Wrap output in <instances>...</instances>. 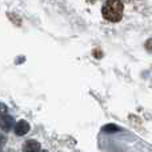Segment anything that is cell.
Masks as SVG:
<instances>
[{
  "mask_svg": "<svg viewBox=\"0 0 152 152\" xmlns=\"http://www.w3.org/2000/svg\"><path fill=\"white\" fill-rule=\"evenodd\" d=\"M123 11H124V5L121 3V0H107L103 5V18L108 21H120L123 18Z\"/></svg>",
  "mask_w": 152,
  "mask_h": 152,
  "instance_id": "6da1fadb",
  "label": "cell"
},
{
  "mask_svg": "<svg viewBox=\"0 0 152 152\" xmlns=\"http://www.w3.org/2000/svg\"><path fill=\"white\" fill-rule=\"evenodd\" d=\"M13 131H15V134L18 136H24L29 131V124L26 120H20L13 126Z\"/></svg>",
  "mask_w": 152,
  "mask_h": 152,
  "instance_id": "7a4b0ae2",
  "label": "cell"
},
{
  "mask_svg": "<svg viewBox=\"0 0 152 152\" xmlns=\"http://www.w3.org/2000/svg\"><path fill=\"white\" fill-rule=\"evenodd\" d=\"M13 127V118L12 116H8V115H4L1 119H0V128L3 131H10L11 128Z\"/></svg>",
  "mask_w": 152,
  "mask_h": 152,
  "instance_id": "3957f363",
  "label": "cell"
},
{
  "mask_svg": "<svg viewBox=\"0 0 152 152\" xmlns=\"http://www.w3.org/2000/svg\"><path fill=\"white\" fill-rule=\"evenodd\" d=\"M40 148V144L35 140H28L26 144L23 145V150L24 151H28V152H34V151H37Z\"/></svg>",
  "mask_w": 152,
  "mask_h": 152,
  "instance_id": "277c9868",
  "label": "cell"
},
{
  "mask_svg": "<svg viewBox=\"0 0 152 152\" xmlns=\"http://www.w3.org/2000/svg\"><path fill=\"white\" fill-rule=\"evenodd\" d=\"M103 131H104V132H116V131H119V128H118L116 126L108 124V126H105L104 128H103Z\"/></svg>",
  "mask_w": 152,
  "mask_h": 152,
  "instance_id": "5b68a950",
  "label": "cell"
},
{
  "mask_svg": "<svg viewBox=\"0 0 152 152\" xmlns=\"http://www.w3.org/2000/svg\"><path fill=\"white\" fill-rule=\"evenodd\" d=\"M7 111H8L7 105L3 104V103H0V119H1L4 115H7Z\"/></svg>",
  "mask_w": 152,
  "mask_h": 152,
  "instance_id": "8992f818",
  "label": "cell"
},
{
  "mask_svg": "<svg viewBox=\"0 0 152 152\" xmlns=\"http://www.w3.org/2000/svg\"><path fill=\"white\" fill-rule=\"evenodd\" d=\"M5 143V136H3V135H0V147H1L3 144Z\"/></svg>",
  "mask_w": 152,
  "mask_h": 152,
  "instance_id": "52a82bcc",
  "label": "cell"
}]
</instances>
